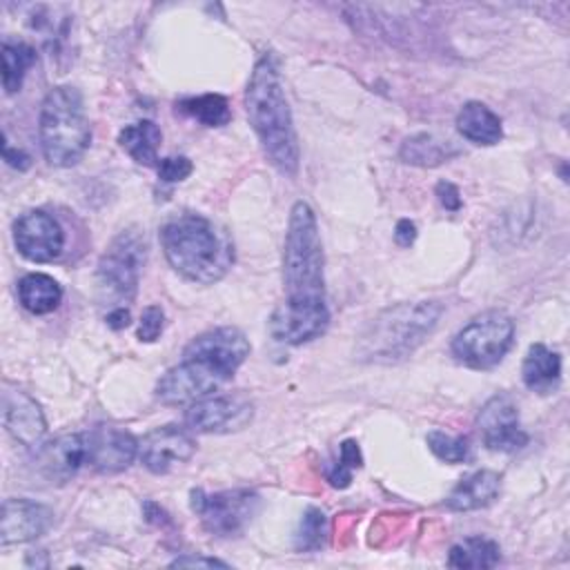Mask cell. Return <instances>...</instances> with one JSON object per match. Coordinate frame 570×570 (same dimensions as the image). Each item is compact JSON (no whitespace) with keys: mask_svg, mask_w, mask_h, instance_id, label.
<instances>
[{"mask_svg":"<svg viewBox=\"0 0 570 570\" xmlns=\"http://www.w3.org/2000/svg\"><path fill=\"white\" fill-rule=\"evenodd\" d=\"M245 109L267 160L287 178L298 171V136L274 56L265 53L254 65L245 89Z\"/></svg>","mask_w":570,"mask_h":570,"instance_id":"obj_1","label":"cell"},{"mask_svg":"<svg viewBox=\"0 0 570 570\" xmlns=\"http://www.w3.org/2000/svg\"><path fill=\"white\" fill-rule=\"evenodd\" d=\"M160 245L167 263L187 281L212 285L234 263L229 240L200 214H180L160 227Z\"/></svg>","mask_w":570,"mask_h":570,"instance_id":"obj_2","label":"cell"},{"mask_svg":"<svg viewBox=\"0 0 570 570\" xmlns=\"http://www.w3.org/2000/svg\"><path fill=\"white\" fill-rule=\"evenodd\" d=\"M441 312L443 307L436 301H412L385 307L356 338V358L385 365L407 358L432 334Z\"/></svg>","mask_w":570,"mask_h":570,"instance_id":"obj_3","label":"cell"},{"mask_svg":"<svg viewBox=\"0 0 570 570\" xmlns=\"http://www.w3.org/2000/svg\"><path fill=\"white\" fill-rule=\"evenodd\" d=\"M325 258L314 209L296 200L283 245V287L285 301L325 303Z\"/></svg>","mask_w":570,"mask_h":570,"instance_id":"obj_4","label":"cell"},{"mask_svg":"<svg viewBox=\"0 0 570 570\" xmlns=\"http://www.w3.org/2000/svg\"><path fill=\"white\" fill-rule=\"evenodd\" d=\"M38 134L42 154L53 167H71L85 156L91 142V127L82 94L76 87L60 85L47 91L40 107Z\"/></svg>","mask_w":570,"mask_h":570,"instance_id":"obj_5","label":"cell"},{"mask_svg":"<svg viewBox=\"0 0 570 570\" xmlns=\"http://www.w3.org/2000/svg\"><path fill=\"white\" fill-rule=\"evenodd\" d=\"M145 256H147L145 234H140L134 227L122 229L109 243L96 269L98 294H100V301L109 305V309L131 305L138 289Z\"/></svg>","mask_w":570,"mask_h":570,"instance_id":"obj_6","label":"cell"},{"mask_svg":"<svg viewBox=\"0 0 570 570\" xmlns=\"http://www.w3.org/2000/svg\"><path fill=\"white\" fill-rule=\"evenodd\" d=\"M514 343V323L501 309H488L463 325L452 338V354L459 363L488 370L503 361Z\"/></svg>","mask_w":570,"mask_h":570,"instance_id":"obj_7","label":"cell"},{"mask_svg":"<svg viewBox=\"0 0 570 570\" xmlns=\"http://www.w3.org/2000/svg\"><path fill=\"white\" fill-rule=\"evenodd\" d=\"M232 374L200 354L183 350V358L156 383V399L165 405H183L218 392Z\"/></svg>","mask_w":570,"mask_h":570,"instance_id":"obj_8","label":"cell"},{"mask_svg":"<svg viewBox=\"0 0 570 570\" xmlns=\"http://www.w3.org/2000/svg\"><path fill=\"white\" fill-rule=\"evenodd\" d=\"M189 503L207 532L216 537H234L254 519L261 508V497L249 488L220 490L212 494L198 488L191 490Z\"/></svg>","mask_w":570,"mask_h":570,"instance_id":"obj_9","label":"cell"},{"mask_svg":"<svg viewBox=\"0 0 570 570\" xmlns=\"http://www.w3.org/2000/svg\"><path fill=\"white\" fill-rule=\"evenodd\" d=\"M254 419V403L245 394H209L189 403L185 423L200 434H227L247 428Z\"/></svg>","mask_w":570,"mask_h":570,"instance_id":"obj_10","label":"cell"},{"mask_svg":"<svg viewBox=\"0 0 570 570\" xmlns=\"http://www.w3.org/2000/svg\"><path fill=\"white\" fill-rule=\"evenodd\" d=\"M82 439H85L87 468L102 472V474L122 472L138 456V441L125 428L96 425V428L82 432Z\"/></svg>","mask_w":570,"mask_h":570,"instance_id":"obj_11","label":"cell"},{"mask_svg":"<svg viewBox=\"0 0 570 570\" xmlns=\"http://www.w3.org/2000/svg\"><path fill=\"white\" fill-rule=\"evenodd\" d=\"M13 243L31 263H51L62 254L65 232L45 209H31L13 223Z\"/></svg>","mask_w":570,"mask_h":570,"instance_id":"obj_12","label":"cell"},{"mask_svg":"<svg viewBox=\"0 0 570 570\" xmlns=\"http://www.w3.org/2000/svg\"><path fill=\"white\" fill-rule=\"evenodd\" d=\"M483 445L492 452H517L528 443V434L519 423V407L508 394H497L481 407L476 416Z\"/></svg>","mask_w":570,"mask_h":570,"instance_id":"obj_13","label":"cell"},{"mask_svg":"<svg viewBox=\"0 0 570 570\" xmlns=\"http://www.w3.org/2000/svg\"><path fill=\"white\" fill-rule=\"evenodd\" d=\"M330 325L327 303L283 301L269 316V334L278 343L301 345L318 338Z\"/></svg>","mask_w":570,"mask_h":570,"instance_id":"obj_14","label":"cell"},{"mask_svg":"<svg viewBox=\"0 0 570 570\" xmlns=\"http://www.w3.org/2000/svg\"><path fill=\"white\" fill-rule=\"evenodd\" d=\"M196 452L191 434L178 425H160L138 441V459L154 474H167Z\"/></svg>","mask_w":570,"mask_h":570,"instance_id":"obj_15","label":"cell"},{"mask_svg":"<svg viewBox=\"0 0 570 570\" xmlns=\"http://www.w3.org/2000/svg\"><path fill=\"white\" fill-rule=\"evenodd\" d=\"M53 525V510L31 499H7L0 517V543H27Z\"/></svg>","mask_w":570,"mask_h":570,"instance_id":"obj_16","label":"cell"},{"mask_svg":"<svg viewBox=\"0 0 570 570\" xmlns=\"http://www.w3.org/2000/svg\"><path fill=\"white\" fill-rule=\"evenodd\" d=\"M185 350L209 358L220 370H225L227 374L234 376L236 370L249 356L252 347H249V341L245 338V334L240 330H236L232 325H225V327H214V330H207V332L198 334L196 338L189 341V345Z\"/></svg>","mask_w":570,"mask_h":570,"instance_id":"obj_17","label":"cell"},{"mask_svg":"<svg viewBox=\"0 0 570 570\" xmlns=\"http://www.w3.org/2000/svg\"><path fill=\"white\" fill-rule=\"evenodd\" d=\"M2 421L7 432L27 448H40L47 432V423L40 405L20 390H7L2 394Z\"/></svg>","mask_w":570,"mask_h":570,"instance_id":"obj_18","label":"cell"},{"mask_svg":"<svg viewBox=\"0 0 570 570\" xmlns=\"http://www.w3.org/2000/svg\"><path fill=\"white\" fill-rule=\"evenodd\" d=\"M85 463V439L80 434H62L36 448V470L56 483L69 481Z\"/></svg>","mask_w":570,"mask_h":570,"instance_id":"obj_19","label":"cell"},{"mask_svg":"<svg viewBox=\"0 0 570 570\" xmlns=\"http://www.w3.org/2000/svg\"><path fill=\"white\" fill-rule=\"evenodd\" d=\"M501 490V476L492 470H476L463 476L445 499V505L454 512H470L490 505Z\"/></svg>","mask_w":570,"mask_h":570,"instance_id":"obj_20","label":"cell"},{"mask_svg":"<svg viewBox=\"0 0 570 570\" xmlns=\"http://www.w3.org/2000/svg\"><path fill=\"white\" fill-rule=\"evenodd\" d=\"M521 376L528 390L537 394H550L559 387L561 381V356L543 343H534L523 358Z\"/></svg>","mask_w":570,"mask_h":570,"instance_id":"obj_21","label":"cell"},{"mask_svg":"<svg viewBox=\"0 0 570 570\" xmlns=\"http://www.w3.org/2000/svg\"><path fill=\"white\" fill-rule=\"evenodd\" d=\"M459 134L474 145H497L503 138L501 118L483 102L470 100L456 114Z\"/></svg>","mask_w":570,"mask_h":570,"instance_id":"obj_22","label":"cell"},{"mask_svg":"<svg viewBox=\"0 0 570 570\" xmlns=\"http://www.w3.org/2000/svg\"><path fill=\"white\" fill-rule=\"evenodd\" d=\"M18 298L27 312L40 316V314L53 312L60 305L62 287L53 276L42 272H31L18 281Z\"/></svg>","mask_w":570,"mask_h":570,"instance_id":"obj_23","label":"cell"},{"mask_svg":"<svg viewBox=\"0 0 570 570\" xmlns=\"http://www.w3.org/2000/svg\"><path fill=\"white\" fill-rule=\"evenodd\" d=\"M399 156L407 165L439 167L459 156V147H454L452 140H441L432 134H414L401 142Z\"/></svg>","mask_w":570,"mask_h":570,"instance_id":"obj_24","label":"cell"},{"mask_svg":"<svg viewBox=\"0 0 570 570\" xmlns=\"http://www.w3.org/2000/svg\"><path fill=\"white\" fill-rule=\"evenodd\" d=\"M163 134L160 127L151 120H140L134 125H127L118 134L120 147L138 163L145 167L158 165V147H160Z\"/></svg>","mask_w":570,"mask_h":570,"instance_id":"obj_25","label":"cell"},{"mask_svg":"<svg viewBox=\"0 0 570 570\" xmlns=\"http://www.w3.org/2000/svg\"><path fill=\"white\" fill-rule=\"evenodd\" d=\"M501 559L499 543L488 537H468L454 543L448 552V566L459 570H485L494 568Z\"/></svg>","mask_w":570,"mask_h":570,"instance_id":"obj_26","label":"cell"},{"mask_svg":"<svg viewBox=\"0 0 570 570\" xmlns=\"http://www.w3.org/2000/svg\"><path fill=\"white\" fill-rule=\"evenodd\" d=\"M2 58V87L7 94H16L22 87L27 69L36 62V49L20 40H4L0 49Z\"/></svg>","mask_w":570,"mask_h":570,"instance_id":"obj_27","label":"cell"},{"mask_svg":"<svg viewBox=\"0 0 570 570\" xmlns=\"http://www.w3.org/2000/svg\"><path fill=\"white\" fill-rule=\"evenodd\" d=\"M176 107H178V111L198 120L205 127H223L232 120L229 102L220 94H203L196 98H185Z\"/></svg>","mask_w":570,"mask_h":570,"instance_id":"obj_28","label":"cell"},{"mask_svg":"<svg viewBox=\"0 0 570 570\" xmlns=\"http://www.w3.org/2000/svg\"><path fill=\"white\" fill-rule=\"evenodd\" d=\"M327 541V517L321 508H307L298 523L294 546L301 552H316Z\"/></svg>","mask_w":570,"mask_h":570,"instance_id":"obj_29","label":"cell"},{"mask_svg":"<svg viewBox=\"0 0 570 570\" xmlns=\"http://www.w3.org/2000/svg\"><path fill=\"white\" fill-rule=\"evenodd\" d=\"M428 448L436 459L445 463H463L470 454V445L465 436H454L441 430H432L428 434Z\"/></svg>","mask_w":570,"mask_h":570,"instance_id":"obj_30","label":"cell"},{"mask_svg":"<svg viewBox=\"0 0 570 570\" xmlns=\"http://www.w3.org/2000/svg\"><path fill=\"white\" fill-rule=\"evenodd\" d=\"M361 463H363V456H361L358 443L354 439L343 441L338 450V461L327 470V481L334 488H347L352 481V472L361 468Z\"/></svg>","mask_w":570,"mask_h":570,"instance_id":"obj_31","label":"cell"},{"mask_svg":"<svg viewBox=\"0 0 570 570\" xmlns=\"http://www.w3.org/2000/svg\"><path fill=\"white\" fill-rule=\"evenodd\" d=\"M165 327V312L160 305H147L140 314L138 323V338L145 343H154Z\"/></svg>","mask_w":570,"mask_h":570,"instance_id":"obj_32","label":"cell"},{"mask_svg":"<svg viewBox=\"0 0 570 570\" xmlns=\"http://www.w3.org/2000/svg\"><path fill=\"white\" fill-rule=\"evenodd\" d=\"M156 167H158V178L163 183H180L194 169V165H191V160L187 156H167Z\"/></svg>","mask_w":570,"mask_h":570,"instance_id":"obj_33","label":"cell"},{"mask_svg":"<svg viewBox=\"0 0 570 570\" xmlns=\"http://www.w3.org/2000/svg\"><path fill=\"white\" fill-rule=\"evenodd\" d=\"M436 196H439V203H441L448 212H459L461 205H463L456 185H452L450 180H441V183L436 185Z\"/></svg>","mask_w":570,"mask_h":570,"instance_id":"obj_34","label":"cell"},{"mask_svg":"<svg viewBox=\"0 0 570 570\" xmlns=\"http://www.w3.org/2000/svg\"><path fill=\"white\" fill-rule=\"evenodd\" d=\"M174 568H194V566H200V568H227L225 561L220 559H214V557H200V554H185V557H178L171 561Z\"/></svg>","mask_w":570,"mask_h":570,"instance_id":"obj_35","label":"cell"},{"mask_svg":"<svg viewBox=\"0 0 570 570\" xmlns=\"http://www.w3.org/2000/svg\"><path fill=\"white\" fill-rule=\"evenodd\" d=\"M394 240L401 247H410L416 240V225L410 218H401L394 229Z\"/></svg>","mask_w":570,"mask_h":570,"instance_id":"obj_36","label":"cell"},{"mask_svg":"<svg viewBox=\"0 0 570 570\" xmlns=\"http://www.w3.org/2000/svg\"><path fill=\"white\" fill-rule=\"evenodd\" d=\"M2 156H4V160H7L11 167H18V169H27V167H29V156H27L22 149L11 147L9 140L2 142Z\"/></svg>","mask_w":570,"mask_h":570,"instance_id":"obj_37","label":"cell"},{"mask_svg":"<svg viewBox=\"0 0 570 570\" xmlns=\"http://www.w3.org/2000/svg\"><path fill=\"white\" fill-rule=\"evenodd\" d=\"M105 321H107V325H109L111 330H122V327L129 325L131 316H129V309H127V307H118V309H109Z\"/></svg>","mask_w":570,"mask_h":570,"instance_id":"obj_38","label":"cell"}]
</instances>
